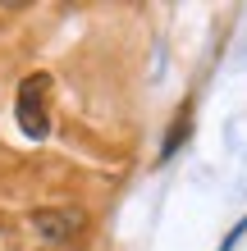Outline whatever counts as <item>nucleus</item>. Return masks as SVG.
<instances>
[{"mask_svg": "<svg viewBox=\"0 0 247 251\" xmlns=\"http://www.w3.org/2000/svg\"><path fill=\"white\" fill-rule=\"evenodd\" d=\"M51 78L46 73H27L23 87H19V100H14V114H19V128L27 132V137H46L51 132Z\"/></svg>", "mask_w": 247, "mask_h": 251, "instance_id": "1", "label": "nucleus"}, {"mask_svg": "<svg viewBox=\"0 0 247 251\" xmlns=\"http://www.w3.org/2000/svg\"><path fill=\"white\" fill-rule=\"evenodd\" d=\"M87 224V215L78 205H51V210H37L32 215V228L41 242H74Z\"/></svg>", "mask_w": 247, "mask_h": 251, "instance_id": "2", "label": "nucleus"}, {"mask_svg": "<svg viewBox=\"0 0 247 251\" xmlns=\"http://www.w3.org/2000/svg\"><path fill=\"white\" fill-rule=\"evenodd\" d=\"M188 137V114H179V128H174L169 132V137H165V155H174V151H179V142Z\"/></svg>", "mask_w": 247, "mask_h": 251, "instance_id": "3", "label": "nucleus"}]
</instances>
